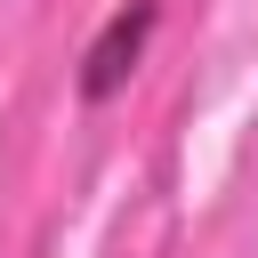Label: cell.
<instances>
[{
  "label": "cell",
  "mask_w": 258,
  "mask_h": 258,
  "mask_svg": "<svg viewBox=\"0 0 258 258\" xmlns=\"http://www.w3.org/2000/svg\"><path fill=\"white\" fill-rule=\"evenodd\" d=\"M153 32H161V0H121V8H113V16L97 24V40L81 48L73 97H81V105H113V97L129 89V73L145 64Z\"/></svg>",
  "instance_id": "1"
}]
</instances>
